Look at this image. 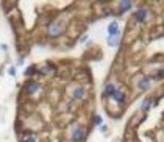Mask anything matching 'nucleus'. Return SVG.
<instances>
[{
  "label": "nucleus",
  "mask_w": 164,
  "mask_h": 142,
  "mask_svg": "<svg viewBox=\"0 0 164 142\" xmlns=\"http://www.w3.org/2000/svg\"><path fill=\"white\" fill-rule=\"evenodd\" d=\"M47 33H49V36H52V38H58V36L63 33V22H61V21L50 22L49 27H47Z\"/></svg>",
  "instance_id": "1"
},
{
  "label": "nucleus",
  "mask_w": 164,
  "mask_h": 142,
  "mask_svg": "<svg viewBox=\"0 0 164 142\" xmlns=\"http://www.w3.org/2000/svg\"><path fill=\"white\" fill-rule=\"evenodd\" d=\"M70 137H72L74 142H83V140L86 139V130H84L81 125H75L74 130H72Z\"/></svg>",
  "instance_id": "2"
},
{
  "label": "nucleus",
  "mask_w": 164,
  "mask_h": 142,
  "mask_svg": "<svg viewBox=\"0 0 164 142\" xmlns=\"http://www.w3.org/2000/svg\"><path fill=\"white\" fill-rule=\"evenodd\" d=\"M150 84H152V77L144 75V77H141L139 81H137V89H139V91H145V89L150 88Z\"/></svg>",
  "instance_id": "3"
},
{
  "label": "nucleus",
  "mask_w": 164,
  "mask_h": 142,
  "mask_svg": "<svg viewBox=\"0 0 164 142\" xmlns=\"http://www.w3.org/2000/svg\"><path fill=\"white\" fill-rule=\"evenodd\" d=\"M147 17H148V10L147 8H139L134 13V21H137V22H145Z\"/></svg>",
  "instance_id": "4"
},
{
  "label": "nucleus",
  "mask_w": 164,
  "mask_h": 142,
  "mask_svg": "<svg viewBox=\"0 0 164 142\" xmlns=\"http://www.w3.org/2000/svg\"><path fill=\"white\" fill-rule=\"evenodd\" d=\"M38 89H39V84H38L36 81L31 80V81H27V83H25V92H27L28 95H33Z\"/></svg>",
  "instance_id": "5"
},
{
  "label": "nucleus",
  "mask_w": 164,
  "mask_h": 142,
  "mask_svg": "<svg viewBox=\"0 0 164 142\" xmlns=\"http://www.w3.org/2000/svg\"><path fill=\"white\" fill-rule=\"evenodd\" d=\"M72 98L74 100H81L84 98V88L83 86H75L72 89Z\"/></svg>",
  "instance_id": "6"
},
{
  "label": "nucleus",
  "mask_w": 164,
  "mask_h": 142,
  "mask_svg": "<svg viewBox=\"0 0 164 142\" xmlns=\"http://www.w3.org/2000/svg\"><path fill=\"white\" fill-rule=\"evenodd\" d=\"M117 89H119V88H117L114 83H106V84H105V89H103V94L108 95V97H113Z\"/></svg>",
  "instance_id": "7"
},
{
  "label": "nucleus",
  "mask_w": 164,
  "mask_h": 142,
  "mask_svg": "<svg viewBox=\"0 0 164 142\" xmlns=\"http://www.w3.org/2000/svg\"><path fill=\"white\" fill-rule=\"evenodd\" d=\"M111 98H113L114 102H117L119 105H123V103H125V94H123V91H122V89H117Z\"/></svg>",
  "instance_id": "8"
},
{
  "label": "nucleus",
  "mask_w": 164,
  "mask_h": 142,
  "mask_svg": "<svg viewBox=\"0 0 164 142\" xmlns=\"http://www.w3.org/2000/svg\"><path fill=\"white\" fill-rule=\"evenodd\" d=\"M153 98H145L144 102H142V105H141V111H144V112H148V109L153 106Z\"/></svg>",
  "instance_id": "9"
},
{
  "label": "nucleus",
  "mask_w": 164,
  "mask_h": 142,
  "mask_svg": "<svg viewBox=\"0 0 164 142\" xmlns=\"http://www.w3.org/2000/svg\"><path fill=\"white\" fill-rule=\"evenodd\" d=\"M108 33H109V36H119V25L116 22L109 24L108 25Z\"/></svg>",
  "instance_id": "10"
},
{
  "label": "nucleus",
  "mask_w": 164,
  "mask_h": 142,
  "mask_svg": "<svg viewBox=\"0 0 164 142\" xmlns=\"http://www.w3.org/2000/svg\"><path fill=\"white\" fill-rule=\"evenodd\" d=\"M131 7H133L131 2H119V13H125V11H128Z\"/></svg>",
  "instance_id": "11"
},
{
  "label": "nucleus",
  "mask_w": 164,
  "mask_h": 142,
  "mask_svg": "<svg viewBox=\"0 0 164 142\" xmlns=\"http://www.w3.org/2000/svg\"><path fill=\"white\" fill-rule=\"evenodd\" d=\"M53 70H55V66H53L52 63H47L44 67H41V72H42V73H52Z\"/></svg>",
  "instance_id": "12"
},
{
  "label": "nucleus",
  "mask_w": 164,
  "mask_h": 142,
  "mask_svg": "<svg viewBox=\"0 0 164 142\" xmlns=\"http://www.w3.org/2000/svg\"><path fill=\"white\" fill-rule=\"evenodd\" d=\"M21 142H36V137L33 134H27V136H24L21 139Z\"/></svg>",
  "instance_id": "13"
},
{
  "label": "nucleus",
  "mask_w": 164,
  "mask_h": 142,
  "mask_svg": "<svg viewBox=\"0 0 164 142\" xmlns=\"http://www.w3.org/2000/svg\"><path fill=\"white\" fill-rule=\"evenodd\" d=\"M108 44L109 45H117L119 44V36H109L108 38Z\"/></svg>",
  "instance_id": "14"
},
{
  "label": "nucleus",
  "mask_w": 164,
  "mask_h": 142,
  "mask_svg": "<svg viewBox=\"0 0 164 142\" xmlns=\"http://www.w3.org/2000/svg\"><path fill=\"white\" fill-rule=\"evenodd\" d=\"M153 78H156V80H161V78H164V69H161V70H158V72H155V75H153Z\"/></svg>",
  "instance_id": "15"
},
{
  "label": "nucleus",
  "mask_w": 164,
  "mask_h": 142,
  "mask_svg": "<svg viewBox=\"0 0 164 142\" xmlns=\"http://www.w3.org/2000/svg\"><path fill=\"white\" fill-rule=\"evenodd\" d=\"M35 70H36V67H35V66H31V67H28V69L25 70V75H27V77H31Z\"/></svg>",
  "instance_id": "16"
},
{
  "label": "nucleus",
  "mask_w": 164,
  "mask_h": 142,
  "mask_svg": "<svg viewBox=\"0 0 164 142\" xmlns=\"http://www.w3.org/2000/svg\"><path fill=\"white\" fill-rule=\"evenodd\" d=\"M94 122H95V125H100V122H102V117H100V116H95V117H94Z\"/></svg>",
  "instance_id": "17"
},
{
  "label": "nucleus",
  "mask_w": 164,
  "mask_h": 142,
  "mask_svg": "<svg viewBox=\"0 0 164 142\" xmlns=\"http://www.w3.org/2000/svg\"><path fill=\"white\" fill-rule=\"evenodd\" d=\"M10 73L14 75V73H16V69H14V67H10Z\"/></svg>",
  "instance_id": "18"
}]
</instances>
